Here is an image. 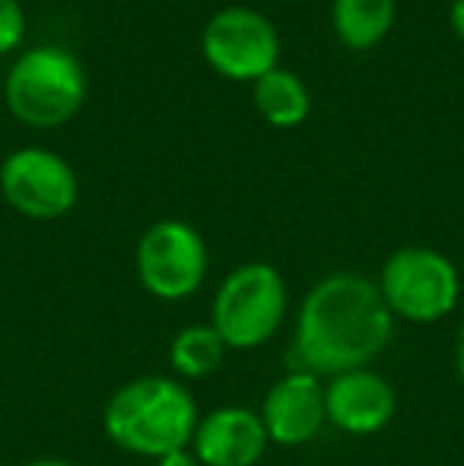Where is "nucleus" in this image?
Here are the masks:
<instances>
[{"label": "nucleus", "instance_id": "f257e3e1", "mask_svg": "<svg viewBox=\"0 0 464 466\" xmlns=\"http://www.w3.org/2000/svg\"><path fill=\"white\" fill-rule=\"evenodd\" d=\"M395 314L378 282L359 273H331L318 279L296 314L293 356L312 374H344L366 369L388 346Z\"/></svg>", "mask_w": 464, "mask_h": 466}, {"label": "nucleus", "instance_id": "f03ea898", "mask_svg": "<svg viewBox=\"0 0 464 466\" xmlns=\"http://www.w3.org/2000/svg\"><path fill=\"white\" fill-rule=\"evenodd\" d=\"M102 425L121 451L156 461L169 451L188 448L198 429V406L179 380L147 374L108 397Z\"/></svg>", "mask_w": 464, "mask_h": 466}, {"label": "nucleus", "instance_id": "7ed1b4c3", "mask_svg": "<svg viewBox=\"0 0 464 466\" xmlns=\"http://www.w3.org/2000/svg\"><path fill=\"white\" fill-rule=\"evenodd\" d=\"M6 108L29 127H61L87 102L80 57L57 45H38L16 57L4 80Z\"/></svg>", "mask_w": 464, "mask_h": 466}, {"label": "nucleus", "instance_id": "20e7f679", "mask_svg": "<svg viewBox=\"0 0 464 466\" xmlns=\"http://www.w3.org/2000/svg\"><path fill=\"white\" fill-rule=\"evenodd\" d=\"M286 314V282L277 267L242 264L220 282L211 327L230 350H254L277 337Z\"/></svg>", "mask_w": 464, "mask_h": 466}, {"label": "nucleus", "instance_id": "39448f33", "mask_svg": "<svg viewBox=\"0 0 464 466\" xmlns=\"http://www.w3.org/2000/svg\"><path fill=\"white\" fill-rule=\"evenodd\" d=\"M378 289L395 318L410 320V324H433L455 311L461 277L446 254L410 245L385 260Z\"/></svg>", "mask_w": 464, "mask_h": 466}, {"label": "nucleus", "instance_id": "423d86ee", "mask_svg": "<svg viewBox=\"0 0 464 466\" xmlns=\"http://www.w3.org/2000/svg\"><path fill=\"white\" fill-rule=\"evenodd\" d=\"M201 51L226 80L258 83L280 67V32L264 13L252 6H226L207 19Z\"/></svg>", "mask_w": 464, "mask_h": 466}, {"label": "nucleus", "instance_id": "0eeeda50", "mask_svg": "<svg viewBox=\"0 0 464 466\" xmlns=\"http://www.w3.org/2000/svg\"><path fill=\"white\" fill-rule=\"evenodd\" d=\"M207 245L194 226L181 219L153 222L134 251L137 277L150 295L162 301L188 299L207 277Z\"/></svg>", "mask_w": 464, "mask_h": 466}, {"label": "nucleus", "instance_id": "6e6552de", "mask_svg": "<svg viewBox=\"0 0 464 466\" xmlns=\"http://www.w3.org/2000/svg\"><path fill=\"white\" fill-rule=\"evenodd\" d=\"M0 194L26 219H61L80 200V181L70 162L51 149H16L0 166Z\"/></svg>", "mask_w": 464, "mask_h": 466}, {"label": "nucleus", "instance_id": "1a4fd4ad", "mask_svg": "<svg viewBox=\"0 0 464 466\" xmlns=\"http://www.w3.org/2000/svg\"><path fill=\"white\" fill-rule=\"evenodd\" d=\"M261 422L273 444L299 448L312 441L328 422L325 412V387L312 371H290L267 390L261 406Z\"/></svg>", "mask_w": 464, "mask_h": 466}, {"label": "nucleus", "instance_id": "9d476101", "mask_svg": "<svg viewBox=\"0 0 464 466\" xmlns=\"http://www.w3.org/2000/svg\"><path fill=\"white\" fill-rule=\"evenodd\" d=\"M395 387L382 374L369 369H353L335 374L331 384L325 387V412L335 429L347 435H372L385 429L395 416Z\"/></svg>", "mask_w": 464, "mask_h": 466}, {"label": "nucleus", "instance_id": "9b49d317", "mask_svg": "<svg viewBox=\"0 0 464 466\" xmlns=\"http://www.w3.org/2000/svg\"><path fill=\"white\" fill-rule=\"evenodd\" d=\"M191 444L201 466H254L264 457L271 438L254 410L220 406L207 412V419H198Z\"/></svg>", "mask_w": 464, "mask_h": 466}, {"label": "nucleus", "instance_id": "f8f14e48", "mask_svg": "<svg viewBox=\"0 0 464 466\" xmlns=\"http://www.w3.org/2000/svg\"><path fill=\"white\" fill-rule=\"evenodd\" d=\"M252 102L258 115L264 117L271 127H299L312 111V93L299 74L286 67H273L258 83H252Z\"/></svg>", "mask_w": 464, "mask_h": 466}, {"label": "nucleus", "instance_id": "ddd939ff", "mask_svg": "<svg viewBox=\"0 0 464 466\" xmlns=\"http://www.w3.org/2000/svg\"><path fill=\"white\" fill-rule=\"evenodd\" d=\"M395 0H335L331 23L350 51H369L395 25Z\"/></svg>", "mask_w": 464, "mask_h": 466}, {"label": "nucleus", "instance_id": "4468645a", "mask_svg": "<svg viewBox=\"0 0 464 466\" xmlns=\"http://www.w3.org/2000/svg\"><path fill=\"white\" fill-rule=\"evenodd\" d=\"M230 346L223 343L217 330L211 324H191L181 327L169 343V362L172 371L181 378H207L223 365V356Z\"/></svg>", "mask_w": 464, "mask_h": 466}, {"label": "nucleus", "instance_id": "2eb2a0df", "mask_svg": "<svg viewBox=\"0 0 464 466\" xmlns=\"http://www.w3.org/2000/svg\"><path fill=\"white\" fill-rule=\"evenodd\" d=\"M26 38V10L19 0H0V57L16 51Z\"/></svg>", "mask_w": 464, "mask_h": 466}, {"label": "nucleus", "instance_id": "dca6fc26", "mask_svg": "<svg viewBox=\"0 0 464 466\" xmlns=\"http://www.w3.org/2000/svg\"><path fill=\"white\" fill-rule=\"evenodd\" d=\"M156 466H201V461L194 457V451L181 448V451H169V454L156 457Z\"/></svg>", "mask_w": 464, "mask_h": 466}, {"label": "nucleus", "instance_id": "f3484780", "mask_svg": "<svg viewBox=\"0 0 464 466\" xmlns=\"http://www.w3.org/2000/svg\"><path fill=\"white\" fill-rule=\"evenodd\" d=\"M449 25H452V32L464 42V0H452V6H449Z\"/></svg>", "mask_w": 464, "mask_h": 466}, {"label": "nucleus", "instance_id": "a211bd4d", "mask_svg": "<svg viewBox=\"0 0 464 466\" xmlns=\"http://www.w3.org/2000/svg\"><path fill=\"white\" fill-rule=\"evenodd\" d=\"M455 369H459V378L464 384V320H461V330H459V343H455Z\"/></svg>", "mask_w": 464, "mask_h": 466}, {"label": "nucleus", "instance_id": "6ab92c4d", "mask_svg": "<svg viewBox=\"0 0 464 466\" xmlns=\"http://www.w3.org/2000/svg\"><path fill=\"white\" fill-rule=\"evenodd\" d=\"M26 466H70V463H64V461H32Z\"/></svg>", "mask_w": 464, "mask_h": 466}]
</instances>
